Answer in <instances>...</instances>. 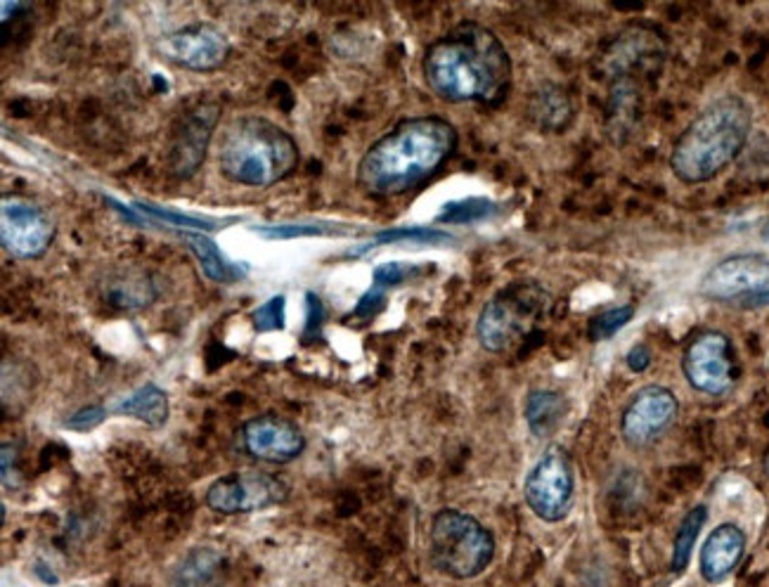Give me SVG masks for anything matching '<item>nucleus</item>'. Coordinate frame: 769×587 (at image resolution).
Masks as SVG:
<instances>
[{
    "mask_svg": "<svg viewBox=\"0 0 769 587\" xmlns=\"http://www.w3.org/2000/svg\"><path fill=\"white\" fill-rule=\"evenodd\" d=\"M421 72L436 98L497 107L512 88L514 70L505 43L488 26L459 22L427 48Z\"/></svg>",
    "mask_w": 769,
    "mask_h": 587,
    "instance_id": "f257e3e1",
    "label": "nucleus"
},
{
    "mask_svg": "<svg viewBox=\"0 0 769 587\" xmlns=\"http://www.w3.org/2000/svg\"><path fill=\"white\" fill-rule=\"evenodd\" d=\"M457 150V128L443 116L403 118L367 147L355 171L365 195L389 199L421 188Z\"/></svg>",
    "mask_w": 769,
    "mask_h": 587,
    "instance_id": "f03ea898",
    "label": "nucleus"
},
{
    "mask_svg": "<svg viewBox=\"0 0 769 587\" xmlns=\"http://www.w3.org/2000/svg\"><path fill=\"white\" fill-rule=\"evenodd\" d=\"M753 128L751 104L739 96H724L708 104L678 138L670 168L686 185H701L736 162Z\"/></svg>",
    "mask_w": 769,
    "mask_h": 587,
    "instance_id": "7ed1b4c3",
    "label": "nucleus"
},
{
    "mask_svg": "<svg viewBox=\"0 0 769 587\" xmlns=\"http://www.w3.org/2000/svg\"><path fill=\"white\" fill-rule=\"evenodd\" d=\"M299 166V145L280 124L259 114L237 116L223 128L218 168L225 180L244 188H273Z\"/></svg>",
    "mask_w": 769,
    "mask_h": 587,
    "instance_id": "20e7f679",
    "label": "nucleus"
},
{
    "mask_svg": "<svg viewBox=\"0 0 769 587\" xmlns=\"http://www.w3.org/2000/svg\"><path fill=\"white\" fill-rule=\"evenodd\" d=\"M495 559V538L479 519L445 507L429 526V562L445 578H479Z\"/></svg>",
    "mask_w": 769,
    "mask_h": 587,
    "instance_id": "39448f33",
    "label": "nucleus"
},
{
    "mask_svg": "<svg viewBox=\"0 0 769 587\" xmlns=\"http://www.w3.org/2000/svg\"><path fill=\"white\" fill-rule=\"evenodd\" d=\"M550 309L552 297L540 283H512L483 305L476 323V339L488 353H507L533 335Z\"/></svg>",
    "mask_w": 769,
    "mask_h": 587,
    "instance_id": "423d86ee",
    "label": "nucleus"
},
{
    "mask_svg": "<svg viewBox=\"0 0 769 587\" xmlns=\"http://www.w3.org/2000/svg\"><path fill=\"white\" fill-rule=\"evenodd\" d=\"M576 498L573 460L564 446H547L528 472L524 500L540 522L559 524L568 516Z\"/></svg>",
    "mask_w": 769,
    "mask_h": 587,
    "instance_id": "0eeeda50",
    "label": "nucleus"
},
{
    "mask_svg": "<svg viewBox=\"0 0 769 587\" xmlns=\"http://www.w3.org/2000/svg\"><path fill=\"white\" fill-rule=\"evenodd\" d=\"M682 372L694 391L706 396H727L739 382V358L724 332L704 329L686 344Z\"/></svg>",
    "mask_w": 769,
    "mask_h": 587,
    "instance_id": "6e6552de",
    "label": "nucleus"
},
{
    "mask_svg": "<svg viewBox=\"0 0 769 587\" xmlns=\"http://www.w3.org/2000/svg\"><path fill=\"white\" fill-rule=\"evenodd\" d=\"M701 294L706 299L739 305V309H760L769 303V259L760 253H739L729 257L701 279Z\"/></svg>",
    "mask_w": 769,
    "mask_h": 587,
    "instance_id": "1a4fd4ad",
    "label": "nucleus"
},
{
    "mask_svg": "<svg viewBox=\"0 0 769 587\" xmlns=\"http://www.w3.org/2000/svg\"><path fill=\"white\" fill-rule=\"evenodd\" d=\"M289 500V486L277 474L263 470L232 472L216 478L206 488L204 502L211 512L240 516L280 507Z\"/></svg>",
    "mask_w": 769,
    "mask_h": 587,
    "instance_id": "9d476101",
    "label": "nucleus"
},
{
    "mask_svg": "<svg viewBox=\"0 0 769 587\" xmlns=\"http://www.w3.org/2000/svg\"><path fill=\"white\" fill-rule=\"evenodd\" d=\"M55 218L31 199L5 195L0 207V242L17 261H36L55 242Z\"/></svg>",
    "mask_w": 769,
    "mask_h": 587,
    "instance_id": "9b49d317",
    "label": "nucleus"
},
{
    "mask_svg": "<svg viewBox=\"0 0 769 587\" xmlns=\"http://www.w3.org/2000/svg\"><path fill=\"white\" fill-rule=\"evenodd\" d=\"M154 48L164 62L197 74L220 70L232 52L228 34L211 22H192L159 36Z\"/></svg>",
    "mask_w": 769,
    "mask_h": 587,
    "instance_id": "f8f14e48",
    "label": "nucleus"
},
{
    "mask_svg": "<svg viewBox=\"0 0 769 587\" xmlns=\"http://www.w3.org/2000/svg\"><path fill=\"white\" fill-rule=\"evenodd\" d=\"M220 118V104L216 100H197L180 112L168 136L166 166L178 180H188L204 164L211 138Z\"/></svg>",
    "mask_w": 769,
    "mask_h": 587,
    "instance_id": "ddd939ff",
    "label": "nucleus"
},
{
    "mask_svg": "<svg viewBox=\"0 0 769 587\" xmlns=\"http://www.w3.org/2000/svg\"><path fill=\"white\" fill-rule=\"evenodd\" d=\"M680 403L666 386H644L630 398L620 415V436L630 448H648L668 434L678 420Z\"/></svg>",
    "mask_w": 769,
    "mask_h": 587,
    "instance_id": "4468645a",
    "label": "nucleus"
},
{
    "mask_svg": "<svg viewBox=\"0 0 769 587\" xmlns=\"http://www.w3.org/2000/svg\"><path fill=\"white\" fill-rule=\"evenodd\" d=\"M240 450L249 460L261 464H291L306 450V436L301 426L282 415H256L242 424Z\"/></svg>",
    "mask_w": 769,
    "mask_h": 587,
    "instance_id": "2eb2a0df",
    "label": "nucleus"
},
{
    "mask_svg": "<svg viewBox=\"0 0 769 587\" xmlns=\"http://www.w3.org/2000/svg\"><path fill=\"white\" fill-rule=\"evenodd\" d=\"M666 58L660 34L646 26H632L614 38L604 52V72L616 82H634L638 74H656Z\"/></svg>",
    "mask_w": 769,
    "mask_h": 587,
    "instance_id": "dca6fc26",
    "label": "nucleus"
},
{
    "mask_svg": "<svg viewBox=\"0 0 769 587\" xmlns=\"http://www.w3.org/2000/svg\"><path fill=\"white\" fill-rule=\"evenodd\" d=\"M746 552V533L736 524H720L701 547L698 566L706 583H724L741 564Z\"/></svg>",
    "mask_w": 769,
    "mask_h": 587,
    "instance_id": "f3484780",
    "label": "nucleus"
},
{
    "mask_svg": "<svg viewBox=\"0 0 769 587\" xmlns=\"http://www.w3.org/2000/svg\"><path fill=\"white\" fill-rule=\"evenodd\" d=\"M528 122L542 133H564L576 118L571 92L556 84H545L530 92L526 102Z\"/></svg>",
    "mask_w": 769,
    "mask_h": 587,
    "instance_id": "a211bd4d",
    "label": "nucleus"
},
{
    "mask_svg": "<svg viewBox=\"0 0 769 587\" xmlns=\"http://www.w3.org/2000/svg\"><path fill=\"white\" fill-rule=\"evenodd\" d=\"M110 412L112 415L142 422L144 426H150V429H162L171 415L168 394L162 389V386L148 382L138 386L133 394L118 398L114 405H110Z\"/></svg>",
    "mask_w": 769,
    "mask_h": 587,
    "instance_id": "6ab92c4d",
    "label": "nucleus"
},
{
    "mask_svg": "<svg viewBox=\"0 0 769 587\" xmlns=\"http://www.w3.org/2000/svg\"><path fill=\"white\" fill-rule=\"evenodd\" d=\"M225 569V557L216 547H192L168 573V587H214Z\"/></svg>",
    "mask_w": 769,
    "mask_h": 587,
    "instance_id": "aec40b11",
    "label": "nucleus"
},
{
    "mask_svg": "<svg viewBox=\"0 0 769 587\" xmlns=\"http://www.w3.org/2000/svg\"><path fill=\"white\" fill-rule=\"evenodd\" d=\"M568 400L564 394L552 389H533L526 396L524 417L528 429L538 438H550L566 420Z\"/></svg>",
    "mask_w": 769,
    "mask_h": 587,
    "instance_id": "412c9836",
    "label": "nucleus"
},
{
    "mask_svg": "<svg viewBox=\"0 0 769 587\" xmlns=\"http://www.w3.org/2000/svg\"><path fill=\"white\" fill-rule=\"evenodd\" d=\"M159 291L148 273H122L104 285V301L122 311H142L152 305Z\"/></svg>",
    "mask_w": 769,
    "mask_h": 587,
    "instance_id": "4be33fe9",
    "label": "nucleus"
},
{
    "mask_svg": "<svg viewBox=\"0 0 769 587\" xmlns=\"http://www.w3.org/2000/svg\"><path fill=\"white\" fill-rule=\"evenodd\" d=\"M180 237L185 239V245L190 247L197 261L202 263V271L206 273L209 279H214V283H232L237 277L235 263H230L223 257L218 247L214 245V239H209L202 233H180Z\"/></svg>",
    "mask_w": 769,
    "mask_h": 587,
    "instance_id": "5701e85b",
    "label": "nucleus"
},
{
    "mask_svg": "<svg viewBox=\"0 0 769 587\" xmlns=\"http://www.w3.org/2000/svg\"><path fill=\"white\" fill-rule=\"evenodd\" d=\"M708 522V507L706 504H696L694 510H689L686 516L682 519V524L675 533V542H672V571L675 573H684L689 562H692L694 547L696 540L701 536V530H704Z\"/></svg>",
    "mask_w": 769,
    "mask_h": 587,
    "instance_id": "b1692460",
    "label": "nucleus"
},
{
    "mask_svg": "<svg viewBox=\"0 0 769 587\" xmlns=\"http://www.w3.org/2000/svg\"><path fill=\"white\" fill-rule=\"evenodd\" d=\"M634 311L638 309H634L632 303H626V305H616V309H608L600 315H594L590 320V329H588L590 341L600 344V341H608L612 337H616L618 332L634 317Z\"/></svg>",
    "mask_w": 769,
    "mask_h": 587,
    "instance_id": "393cba45",
    "label": "nucleus"
},
{
    "mask_svg": "<svg viewBox=\"0 0 769 587\" xmlns=\"http://www.w3.org/2000/svg\"><path fill=\"white\" fill-rule=\"evenodd\" d=\"M401 242H409V245H447V242H453V235H447L443 230H433V228H398V230L379 233L373 239V242H369L367 249H373L377 245H401Z\"/></svg>",
    "mask_w": 769,
    "mask_h": 587,
    "instance_id": "a878e982",
    "label": "nucleus"
},
{
    "mask_svg": "<svg viewBox=\"0 0 769 587\" xmlns=\"http://www.w3.org/2000/svg\"><path fill=\"white\" fill-rule=\"evenodd\" d=\"M495 211V204L488 199H464V202L447 204L439 216V223H474L488 218Z\"/></svg>",
    "mask_w": 769,
    "mask_h": 587,
    "instance_id": "bb28decb",
    "label": "nucleus"
},
{
    "mask_svg": "<svg viewBox=\"0 0 769 587\" xmlns=\"http://www.w3.org/2000/svg\"><path fill=\"white\" fill-rule=\"evenodd\" d=\"M254 329L256 332H277L285 329L287 323V297L285 294H277V297H270L263 305L254 311Z\"/></svg>",
    "mask_w": 769,
    "mask_h": 587,
    "instance_id": "cd10ccee",
    "label": "nucleus"
},
{
    "mask_svg": "<svg viewBox=\"0 0 769 587\" xmlns=\"http://www.w3.org/2000/svg\"><path fill=\"white\" fill-rule=\"evenodd\" d=\"M112 415L110 408L108 405H88V408H81V410H76L72 417H66L62 422L64 429H72V432H92V429H98V426L108 420Z\"/></svg>",
    "mask_w": 769,
    "mask_h": 587,
    "instance_id": "c85d7f7f",
    "label": "nucleus"
},
{
    "mask_svg": "<svg viewBox=\"0 0 769 587\" xmlns=\"http://www.w3.org/2000/svg\"><path fill=\"white\" fill-rule=\"evenodd\" d=\"M413 275H417V268L415 265H407V263H383L379 265V268L375 271V279H373V287L381 289V291H389L398 285H403L405 279H409Z\"/></svg>",
    "mask_w": 769,
    "mask_h": 587,
    "instance_id": "c756f323",
    "label": "nucleus"
},
{
    "mask_svg": "<svg viewBox=\"0 0 769 587\" xmlns=\"http://www.w3.org/2000/svg\"><path fill=\"white\" fill-rule=\"evenodd\" d=\"M383 301H387V291H381L377 287H369V291L365 294V297L357 301L355 315L357 317H375L383 309Z\"/></svg>",
    "mask_w": 769,
    "mask_h": 587,
    "instance_id": "7c9ffc66",
    "label": "nucleus"
},
{
    "mask_svg": "<svg viewBox=\"0 0 769 587\" xmlns=\"http://www.w3.org/2000/svg\"><path fill=\"white\" fill-rule=\"evenodd\" d=\"M140 211H148L152 213V216L156 218H164L168 223H174V225H185V228H211L209 223L204 221H199V218H190V216H180V213H171V211H162V209H154V207H144V204H138Z\"/></svg>",
    "mask_w": 769,
    "mask_h": 587,
    "instance_id": "2f4dec72",
    "label": "nucleus"
},
{
    "mask_svg": "<svg viewBox=\"0 0 769 587\" xmlns=\"http://www.w3.org/2000/svg\"><path fill=\"white\" fill-rule=\"evenodd\" d=\"M17 448L3 444V486L5 488H15L17 486Z\"/></svg>",
    "mask_w": 769,
    "mask_h": 587,
    "instance_id": "473e14b6",
    "label": "nucleus"
},
{
    "mask_svg": "<svg viewBox=\"0 0 769 587\" xmlns=\"http://www.w3.org/2000/svg\"><path fill=\"white\" fill-rule=\"evenodd\" d=\"M626 363L632 372H644L648 365H652V351H648L646 344L632 346L628 358H626Z\"/></svg>",
    "mask_w": 769,
    "mask_h": 587,
    "instance_id": "72a5a7b5",
    "label": "nucleus"
},
{
    "mask_svg": "<svg viewBox=\"0 0 769 587\" xmlns=\"http://www.w3.org/2000/svg\"><path fill=\"white\" fill-rule=\"evenodd\" d=\"M320 320H323V303L315 294H308V325H306L308 332H315L320 327Z\"/></svg>",
    "mask_w": 769,
    "mask_h": 587,
    "instance_id": "f704fd0d",
    "label": "nucleus"
},
{
    "mask_svg": "<svg viewBox=\"0 0 769 587\" xmlns=\"http://www.w3.org/2000/svg\"><path fill=\"white\" fill-rule=\"evenodd\" d=\"M760 237H762V242H765V245H769V223H767V225H765V228H762Z\"/></svg>",
    "mask_w": 769,
    "mask_h": 587,
    "instance_id": "c9c22d12",
    "label": "nucleus"
},
{
    "mask_svg": "<svg viewBox=\"0 0 769 587\" xmlns=\"http://www.w3.org/2000/svg\"><path fill=\"white\" fill-rule=\"evenodd\" d=\"M762 466H765V474L769 476V450H767V455H765V462H762Z\"/></svg>",
    "mask_w": 769,
    "mask_h": 587,
    "instance_id": "e433bc0d",
    "label": "nucleus"
}]
</instances>
